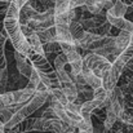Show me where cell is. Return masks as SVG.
I'll return each mask as SVG.
<instances>
[{
    "label": "cell",
    "instance_id": "cell-15",
    "mask_svg": "<svg viewBox=\"0 0 133 133\" xmlns=\"http://www.w3.org/2000/svg\"><path fill=\"white\" fill-rule=\"evenodd\" d=\"M22 105H13V106H4L0 107V120L4 123V125L13 118V115L21 109Z\"/></svg>",
    "mask_w": 133,
    "mask_h": 133
},
{
    "label": "cell",
    "instance_id": "cell-28",
    "mask_svg": "<svg viewBox=\"0 0 133 133\" xmlns=\"http://www.w3.org/2000/svg\"><path fill=\"white\" fill-rule=\"evenodd\" d=\"M39 1L43 3L48 9H52V8H54V5H56V0H39Z\"/></svg>",
    "mask_w": 133,
    "mask_h": 133
},
{
    "label": "cell",
    "instance_id": "cell-21",
    "mask_svg": "<svg viewBox=\"0 0 133 133\" xmlns=\"http://www.w3.org/2000/svg\"><path fill=\"white\" fill-rule=\"evenodd\" d=\"M50 90V96L52 97H54L57 101H59L63 106H66L70 101H69V98L66 97V94H65V92H63V89L61 88V87H54V88H49Z\"/></svg>",
    "mask_w": 133,
    "mask_h": 133
},
{
    "label": "cell",
    "instance_id": "cell-20",
    "mask_svg": "<svg viewBox=\"0 0 133 133\" xmlns=\"http://www.w3.org/2000/svg\"><path fill=\"white\" fill-rule=\"evenodd\" d=\"M61 88L63 89V92H65V94H66V97L69 98L70 102H74V101L78 98V93H79V92H78V88H76L74 80L70 82V83H63V84H61Z\"/></svg>",
    "mask_w": 133,
    "mask_h": 133
},
{
    "label": "cell",
    "instance_id": "cell-18",
    "mask_svg": "<svg viewBox=\"0 0 133 133\" xmlns=\"http://www.w3.org/2000/svg\"><path fill=\"white\" fill-rule=\"evenodd\" d=\"M27 42H29V44L31 46V49H34L35 52H38V53L45 56L44 45H43V43H42V40H40V38H39V35H38L36 31L27 36Z\"/></svg>",
    "mask_w": 133,
    "mask_h": 133
},
{
    "label": "cell",
    "instance_id": "cell-9",
    "mask_svg": "<svg viewBox=\"0 0 133 133\" xmlns=\"http://www.w3.org/2000/svg\"><path fill=\"white\" fill-rule=\"evenodd\" d=\"M14 59H16V66H17L18 74L25 76L29 80V78L31 76V72L34 70V66H32L31 61L27 58V56L22 54L21 52H18L16 49H14Z\"/></svg>",
    "mask_w": 133,
    "mask_h": 133
},
{
    "label": "cell",
    "instance_id": "cell-10",
    "mask_svg": "<svg viewBox=\"0 0 133 133\" xmlns=\"http://www.w3.org/2000/svg\"><path fill=\"white\" fill-rule=\"evenodd\" d=\"M107 21L112 26H115L116 29H119L122 31H128V32L133 34V22L127 19L125 17H114V16L107 14Z\"/></svg>",
    "mask_w": 133,
    "mask_h": 133
},
{
    "label": "cell",
    "instance_id": "cell-32",
    "mask_svg": "<svg viewBox=\"0 0 133 133\" xmlns=\"http://www.w3.org/2000/svg\"><path fill=\"white\" fill-rule=\"evenodd\" d=\"M34 133H56V132H38V131H35Z\"/></svg>",
    "mask_w": 133,
    "mask_h": 133
},
{
    "label": "cell",
    "instance_id": "cell-17",
    "mask_svg": "<svg viewBox=\"0 0 133 133\" xmlns=\"http://www.w3.org/2000/svg\"><path fill=\"white\" fill-rule=\"evenodd\" d=\"M8 35L4 31L0 32V70H5L8 67V61H6V56H5V43L8 40Z\"/></svg>",
    "mask_w": 133,
    "mask_h": 133
},
{
    "label": "cell",
    "instance_id": "cell-23",
    "mask_svg": "<svg viewBox=\"0 0 133 133\" xmlns=\"http://www.w3.org/2000/svg\"><path fill=\"white\" fill-rule=\"evenodd\" d=\"M54 10H56V14L69 12L70 10V0H56Z\"/></svg>",
    "mask_w": 133,
    "mask_h": 133
},
{
    "label": "cell",
    "instance_id": "cell-19",
    "mask_svg": "<svg viewBox=\"0 0 133 133\" xmlns=\"http://www.w3.org/2000/svg\"><path fill=\"white\" fill-rule=\"evenodd\" d=\"M128 10V5H125L124 3H122L120 0H116L112 5L111 9L107 10V14L114 16V17H125Z\"/></svg>",
    "mask_w": 133,
    "mask_h": 133
},
{
    "label": "cell",
    "instance_id": "cell-22",
    "mask_svg": "<svg viewBox=\"0 0 133 133\" xmlns=\"http://www.w3.org/2000/svg\"><path fill=\"white\" fill-rule=\"evenodd\" d=\"M40 83H42L40 75H39V72H38V71L34 69V70H32V72H31V76H30V78H29V80H27L26 88L35 89V90H38V87L40 85Z\"/></svg>",
    "mask_w": 133,
    "mask_h": 133
},
{
    "label": "cell",
    "instance_id": "cell-34",
    "mask_svg": "<svg viewBox=\"0 0 133 133\" xmlns=\"http://www.w3.org/2000/svg\"><path fill=\"white\" fill-rule=\"evenodd\" d=\"M22 133H27V132H22Z\"/></svg>",
    "mask_w": 133,
    "mask_h": 133
},
{
    "label": "cell",
    "instance_id": "cell-27",
    "mask_svg": "<svg viewBox=\"0 0 133 133\" xmlns=\"http://www.w3.org/2000/svg\"><path fill=\"white\" fill-rule=\"evenodd\" d=\"M10 3L9 0H0V14H6L9 6H10Z\"/></svg>",
    "mask_w": 133,
    "mask_h": 133
},
{
    "label": "cell",
    "instance_id": "cell-5",
    "mask_svg": "<svg viewBox=\"0 0 133 133\" xmlns=\"http://www.w3.org/2000/svg\"><path fill=\"white\" fill-rule=\"evenodd\" d=\"M111 65H112V63H111L106 57L99 56V54H97V53L90 52L87 56H84L83 66L87 67L93 74H96L97 76H99V78H102V79L109 74V71H110V69H111Z\"/></svg>",
    "mask_w": 133,
    "mask_h": 133
},
{
    "label": "cell",
    "instance_id": "cell-14",
    "mask_svg": "<svg viewBox=\"0 0 133 133\" xmlns=\"http://www.w3.org/2000/svg\"><path fill=\"white\" fill-rule=\"evenodd\" d=\"M132 32H128V31H122L119 32V35L115 38V42H116V49L119 52V54L129 45L131 43V39H132Z\"/></svg>",
    "mask_w": 133,
    "mask_h": 133
},
{
    "label": "cell",
    "instance_id": "cell-7",
    "mask_svg": "<svg viewBox=\"0 0 133 133\" xmlns=\"http://www.w3.org/2000/svg\"><path fill=\"white\" fill-rule=\"evenodd\" d=\"M58 43H59V42H58ZM59 45H61V48H62V52L67 56L69 66H70V69H71L70 74H74V75L80 74L82 70H83L84 58H83V56L80 54V52L78 50L76 45L70 44V43H63V42H61Z\"/></svg>",
    "mask_w": 133,
    "mask_h": 133
},
{
    "label": "cell",
    "instance_id": "cell-12",
    "mask_svg": "<svg viewBox=\"0 0 133 133\" xmlns=\"http://www.w3.org/2000/svg\"><path fill=\"white\" fill-rule=\"evenodd\" d=\"M82 74L84 75V78L87 80V84H88L89 87H92L93 89H98V88H101V87H103V79L99 78V76H97L96 74H93L87 67L83 66Z\"/></svg>",
    "mask_w": 133,
    "mask_h": 133
},
{
    "label": "cell",
    "instance_id": "cell-30",
    "mask_svg": "<svg viewBox=\"0 0 133 133\" xmlns=\"http://www.w3.org/2000/svg\"><path fill=\"white\" fill-rule=\"evenodd\" d=\"M122 3H124L125 5H128V6H131V5H133V0H120Z\"/></svg>",
    "mask_w": 133,
    "mask_h": 133
},
{
    "label": "cell",
    "instance_id": "cell-16",
    "mask_svg": "<svg viewBox=\"0 0 133 133\" xmlns=\"http://www.w3.org/2000/svg\"><path fill=\"white\" fill-rule=\"evenodd\" d=\"M44 45V52H45V57L48 59H52L54 61V58L62 53V48L58 42H52V43H46V44H43Z\"/></svg>",
    "mask_w": 133,
    "mask_h": 133
},
{
    "label": "cell",
    "instance_id": "cell-31",
    "mask_svg": "<svg viewBox=\"0 0 133 133\" xmlns=\"http://www.w3.org/2000/svg\"><path fill=\"white\" fill-rule=\"evenodd\" d=\"M84 133H93V129H89V131H83Z\"/></svg>",
    "mask_w": 133,
    "mask_h": 133
},
{
    "label": "cell",
    "instance_id": "cell-29",
    "mask_svg": "<svg viewBox=\"0 0 133 133\" xmlns=\"http://www.w3.org/2000/svg\"><path fill=\"white\" fill-rule=\"evenodd\" d=\"M124 70H129V71H132L133 72V58L127 63V66H125V69Z\"/></svg>",
    "mask_w": 133,
    "mask_h": 133
},
{
    "label": "cell",
    "instance_id": "cell-6",
    "mask_svg": "<svg viewBox=\"0 0 133 133\" xmlns=\"http://www.w3.org/2000/svg\"><path fill=\"white\" fill-rule=\"evenodd\" d=\"M38 90L30 88H22L17 90H10L4 94H0V107L4 106H13V105H23L30 101Z\"/></svg>",
    "mask_w": 133,
    "mask_h": 133
},
{
    "label": "cell",
    "instance_id": "cell-1",
    "mask_svg": "<svg viewBox=\"0 0 133 133\" xmlns=\"http://www.w3.org/2000/svg\"><path fill=\"white\" fill-rule=\"evenodd\" d=\"M21 9L22 8L18 6L14 1L10 3V6H9V9L5 14V18H4V30H5L10 43L13 45V48L26 56L31 50V46H30L27 38L25 36V34L22 32V29H21V22H19Z\"/></svg>",
    "mask_w": 133,
    "mask_h": 133
},
{
    "label": "cell",
    "instance_id": "cell-33",
    "mask_svg": "<svg viewBox=\"0 0 133 133\" xmlns=\"http://www.w3.org/2000/svg\"><path fill=\"white\" fill-rule=\"evenodd\" d=\"M0 133H4V128H0Z\"/></svg>",
    "mask_w": 133,
    "mask_h": 133
},
{
    "label": "cell",
    "instance_id": "cell-24",
    "mask_svg": "<svg viewBox=\"0 0 133 133\" xmlns=\"http://www.w3.org/2000/svg\"><path fill=\"white\" fill-rule=\"evenodd\" d=\"M8 84H9V80H8V70H0V94H4L6 93L8 90Z\"/></svg>",
    "mask_w": 133,
    "mask_h": 133
},
{
    "label": "cell",
    "instance_id": "cell-25",
    "mask_svg": "<svg viewBox=\"0 0 133 133\" xmlns=\"http://www.w3.org/2000/svg\"><path fill=\"white\" fill-rule=\"evenodd\" d=\"M42 116L45 118V119H59V116L57 115V112L54 111V109L50 107V106L43 111V115H42Z\"/></svg>",
    "mask_w": 133,
    "mask_h": 133
},
{
    "label": "cell",
    "instance_id": "cell-8",
    "mask_svg": "<svg viewBox=\"0 0 133 133\" xmlns=\"http://www.w3.org/2000/svg\"><path fill=\"white\" fill-rule=\"evenodd\" d=\"M54 21H56L54 27H56V32H57V42L75 44L74 43V39L71 36V32H70V17H69V12L61 13V14H56L54 16Z\"/></svg>",
    "mask_w": 133,
    "mask_h": 133
},
{
    "label": "cell",
    "instance_id": "cell-11",
    "mask_svg": "<svg viewBox=\"0 0 133 133\" xmlns=\"http://www.w3.org/2000/svg\"><path fill=\"white\" fill-rule=\"evenodd\" d=\"M102 102L98 99H90V101H85L82 107H80V115L83 116V119L85 120H92V112L94 109H97L98 106H101Z\"/></svg>",
    "mask_w": 133,
    "mask_h": 133
},
{
    "label": "cell",
    "instance_id": "cell-26",
    "mask_svg": "<svg viewBox=\"0 0 133 133\" xmlns=\"http://www.w3.org/2000/svg\"><path fill=\"white\" fill-rule=\"evenodd\" d=\"M82 93H83V96L85 97V99H87V101L94 99V89L92 88V87L87 85V87L84 88V90H83Z\"/></svg>",
    "mask_w": 133,
    "mask_h": 133
},
{
    "label": "cell",
    "instance_id": "cell-2",
    "mask_svg": "<svg viewBox=\"0 0 133 133\" xmlns=\"http://www.w3.org/2000/svg\"><path fill=\"white\" fill-rule=\"evenodd\" d=\"M49 96H50V90H38L35 93V96L27 101L26 103H23L21 106V109L13 115V118L4 125V129L6 128H13L18 124H21L22 122H25L27 118H30L34 112H36L42 106H44L45 102H48L49 99Z\"/></svg>",
    "mask_w": 133,
    "mask_h": 133
},
{
    "label": "cell",
    "instance_id": "cell-4",
    "mask_svg": "<svg viewBox=\"0 0 133 133\" xmlns=\"http://www.w3.org/2000/svg\"><path fill=\"white\" fill-rule=\"evenodd\" d=\"M69 124L62 122L61 119H45L43 116L40 118H27L26 119V127L25 132H56L63 133Z\"/></svg>",
    "mask_w": 133,
    "mask_h": 133
},
{
    "label": "cell",
    "instance_id": "cell-3",
    "mask_svg": "<svg viewBox=\"0 0 133 133\" xmlns=\"http://www.w3.org/2000/svg\"><path fill=\"white\" fill-rule=\"evenodd\" d=\"M132 58H133V35H132V39H131L129 45L118 56V58L112 62L109 74L103 78V87L107 89V90H112L118 85V82L120 79L122 72L124 71L127 63Z\"/></svg>",
    "mask_w": 133,
    "mask_h": 133
},
{
    "label": "cell",
    "instance_id": "cell-13",
    "mask_svg": "<svg viewBox=\"0 0 133 133\" xmlns=\"http://www.w3.org/2000/svg\"><path fill=\"white\" fill-rule=\"evenodd\" d=\"M70 32H71V36L74 39V43L78 44L85 35V29L83 27V25L78 21H71L70 22Z\"/></svg>",
    "mask_w": 133,
    "mask_h": 133
}]
</instances>
